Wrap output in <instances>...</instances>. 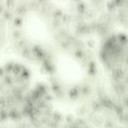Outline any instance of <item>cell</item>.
Returning <instances> with one entry per match:
<instances>
[{"instance_id": "6da1fadb", "label": "cell", "mask_w": 128, "mask_h": 128, "mask_svg": "<svg viewBox=\"0 0 128 128\" xmlns=\"http://www.w3.org/2000/svg\"><path fill=\"white\" fill-rule=\"evenodd\" d=\"M42 66L43 72L52 75L56 72V67L52 62L51 56L49 54L42 62Z\"/></svg>"}, {"instance_id": "7a4b0ae2", "label": "cell", "mask_w": 128, "mask_h": 128, "mask_svg": "<svg viewBox=\"0 0 128 128\" xmlns=\"http://www.w3.org/2000/svg\"><path fill=\"white\" fill-rule=\"evenodd\" d=\"M52 90L57 98H61L63 96L64 93L61 86L56 79L54 77L50 79Z\"/></svg>"}, {"instance_id": "3957f363", "label": "cell", "mask_w": 128, "mask_h": 128, "mask_svg": "<svg viewBox=\"0 0 128 128\" xmlns=\"http://www.w3.org/2000/svg\"><path fill=\"white\" fill-rule=\"evenodd\" d=\"M80 88L78 86H75L70 88L68 93V95L69 98L72 100H75L77 99L80 93Z\"/></svg>"}, {"instance_id": "277c9868", "label": "cell", "mask_w": 128, "mask_h": 128, "mask_svg": "<svg viewBox=\"0 0 128 128\" xmlns=\"http://www.w3.org/2000/svg\"><path fill=\"white\" fill-rule=\"evenodd\" d=\"M87 72L89 75L94 76L97 73V68L96 64L94 61H91L89 62L88 66Z\"/></svg>"}, {"instance_id": "5b68a950", "label": "cell", "mask_w": 128, "mask_h": 128, "mask_svg": "<svg viewBox=\"0 0 128 128\" xmlns=\"http://www.w3.org/2000/svg\"><path fill=\"white\" fill-rule=\"evenodd\" d=\"M80 93L83 95L87 96L90 95L91 92L90 87L88 85H83L80 88Z\"/></svg>"}, {"instance_id": "8992f818", "label": "cell", "mask_w": 128, "mask_h": 128, "mask_svg": "<svg viewBox=\"0 0 128 128\" xmlns=\"http://www.w3.org/2000/svg\"><path fill=\"white\" fill-rule=\"evenodd\" d=\"M16 10L18 14L20 15H23L25 14L27 10L25 6L23 5H20L17 7Z\"/></svg>"}, {"instance_id": "52a82bcc", "label": "cell", "mask_w": 128, "mask_h": 128, "mask_svg": "<svg viewBox=\"0 0 128 128\" xmlns=\"http://www.w3.org/2000/svg\"><path fill=\"white\" fill-rule=\"evenodd\" d=\"M13 22L14 25L16 26L20 27L23 24V19L20 17L17 16L14 19Z\"/></svg>"}, {"instance_id": "ba28073f", "label": "cell", "mask_w": 128, "mask_h": 128, "mask_svg": "<svg viewBox=\"0 0 128 128\" xmlns=\"http://www.w3.org/2000/svg\"><path fill=\"white\" fill-rule=\"evenodd\" d=\"M31 52L29 49L27 47L24 48L22 50V54L24 57L29 58L30 57Z\"/></svg>"}, {"instance_id": "9c48e42d", "label": "cell", "mask_w": 128, "mask_h": 128, "mask_svg": "<svg viewBox=\"0 0 128 128\" xmlns=\"http://www.w3.org/2000/svg\"><path fill=\"white\" fill-rule=\"evenodd\" d=\"M3 16L6 20H9L12 18V14L9 10H6L3 12Z\"/></svg>"}, {"instance_id": "30bf717a", "label": "cell", "mask_w": 128, "mask_h": 128, "mask_svg": "<svg viewBox=\"0 0 128 128\" xmlns=\"http://www.w3.org/2000/svg\"><path fill=\"white\" fill-rule=\"evenodd\" d=\"M12 36L13 38L15 39L20 38L21 36V33L20 30H16L13 33Z\"/></svg>"}, {"instance_id": "8fae6325", "label": "cell", "mask_w": 128, "mask_h": 128, "mask_svg": "<svg viewBox=\"0 0 128 128\" xmlns=\"http://www.w3.org/2000/svg\"><path fill=\"white\" fill-rule=\"evenodd\" d=\"M6 6L8 10L12 9L14 6L13 0H7L6 2Z\"/></svg>"}, {"instance_id": "7c38bea8", "label": "cell", "mask_w": 128, "mask_h": 128, "mask_svg": "<svg viewBox=\"0 0 128 128\" xmlns=\"http://www.w3.org/2000/svg\"><path fill=\"white\" fill-rule=\"evenodd\" d=\"M75 55L77 58L81 59L84 57V53L81 51H78L75 53Z\"/></svg>"}, {"instance_id": "4fadbf2b", "label": "cell", "mask_w": 128, "mask_h": 128, "mask_svg": "<svg viewBox=\"0 0 128 128\" xmlns=\"http://www.w3.org/2000/svg\"><path fill=\"white\" fill-rule=\"evenodd\" d=\"M26 44L25 41L23 39L20 40L18 42V46L20 47L24 46Z\"/></svg>"}, {"instance_id": "5bb4252c", "label": "cell", "mask_w": 128, "mask_h": 128, "mask_svg": "<svg viewBox=\"0 0 128 128\" xmlns=\"http://www.w3.org/2000/svg\"><path fill=\"white\" fill-rule=\"evenodd\" d=\"M31 6L32 8L36 9L38 7V4L36 2H33L31 3Z\"/></svg>"}, {"instance_id": "9a60e30c", "label": "cell", "mask_w": 128, "mask_h": 128, "mask_svg": "<svg viewBox=\"0 0 128 128\" xmlns=\"http://www.w3.org/2000/svg\"><path fill=\"white\" fill-rule=\"evenodd\" d=\"M46 7L44 6H43L41 8V12L42 14H44L46 12Z\"/></svg>"}, {"instance_id": "2e32d148", "label": "cell", "mask_w": 128, "mask_h": 128, "mask_svg": "<svg viewBox=\"0 0 128 128\" xmlns=\"http://www.w3.org/2000/svg\"><path fill=\"white\" fill-rule=\"evenodd\" d=\"M4 8L3 7V6L2 5L0 4V13H1L2 12Z\"/></svg>"}]
</instances>
